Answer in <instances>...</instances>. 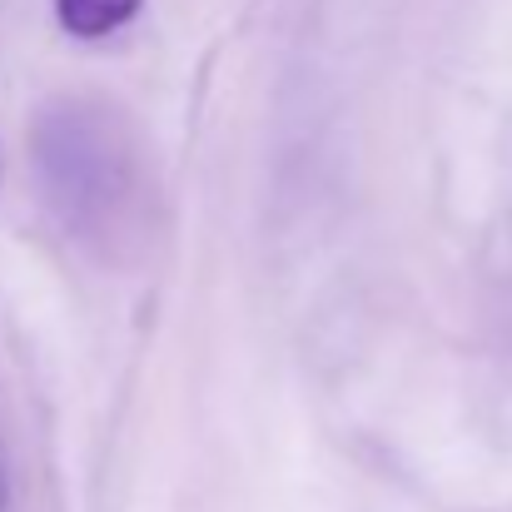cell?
Returning <instances> with one entry per match:
<instances>
[{
    "instance_id": "1",
    "label": "cell",
    "mask_w": 512,
    "mask_h": 512,
    "mask_svg": "<svg viewBox=\"0 0 512 512\" xmlns=\"http://www.w3.org/2000/svg\"><path fill=\"white\" fill-rule=\"evenodd\" d=\"M30 165L55 224L90 254H145L155 219L150 150L105 95H50L30 120Z\"/></svg>"
},
{
    "instance_id": "2",
    "label": "cell",
    "mask_w": 512,
    "mask_h": 512,
    "mask_svg": "<svg viewBox=\"0 0 512 512\" xmlns=\"http://www.w3.org/2000/svg\"><path fill=\"white\" fill-rule=\"evenodd\" d=\"M140 5L145 0H55V20L75 40H105V35L125 30L140 15Z\"/></svg>"
}]
</instances>
